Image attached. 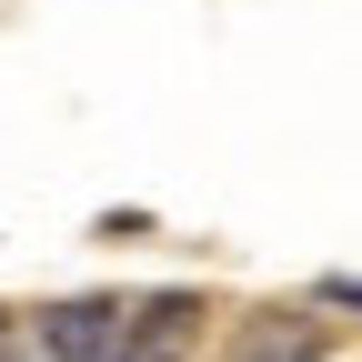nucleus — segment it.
I'll use <instances>...</instances> for the list:
<instances>
[{"instance_id": "5", "label": "nucleus", "mask_w": 362, "mask_h": 362, "mask_svg": "<svg viewBox=\"0 0 362 362\" xmlns=\"http://www.w3.org/2000/svg\"><path fill=\"white\" fill-rule=\"evenodd\" d=\"M0 332H11V322H0Z\"/></svg>"}, {"instance_id": "2", "label": "nucleus", "mask_w": 362, "mask_h": 362, "mask_svg": "<svg viewBox=\"0 0 362 362\" xmlns=\"http://www.w3.org/2000/svg\"><path fill=\"white\" fill-rule=\"evenodd\" d=\"M40 342H51V362H111V352H121V302H111V292L61 302L51 322H40Z\"/></svg>"}, {"instance_id": "3", "label": "nucleus", "mask_w": 362, "mask_h": 362, "mask_svg": "<svg viewBox=\"0 0 362 362\" xmlns=\"http://www.w3.org/2000/svg\"><path fill=\"white\" fill-rule=\"evenodd\" d=\"M322 322H302V312H252L232 332V362H322Z\"/></svg>"}, {"instance_id": "1", "label": "nucleus", "mask_w": 362, "mask_h": 362, "mask_svg": "<svg viewBox=\"0 0 362 362\" xmlns=\"http://www.w3.org/2000/svg\"><path fill=\"white\" fill-rule=\"evenodd\" d=\"M192 332H202V292H161L141 312H121V352L111 362H192Z\"/></svg>"}, {"instance_id": "4", "label": "nucleus", "mask_w": 362, "mask_h": 362, "mask_svg": "<svg viewBox=\"0 0 362 362\" xmlns=\"http://www.w3.org/2000/svg\"><path fill=\"white\" fill-rule=\"evenodd\" d=\"M332 302H342V312H362V282H332Z\"/></svg>"}]
</instances>
